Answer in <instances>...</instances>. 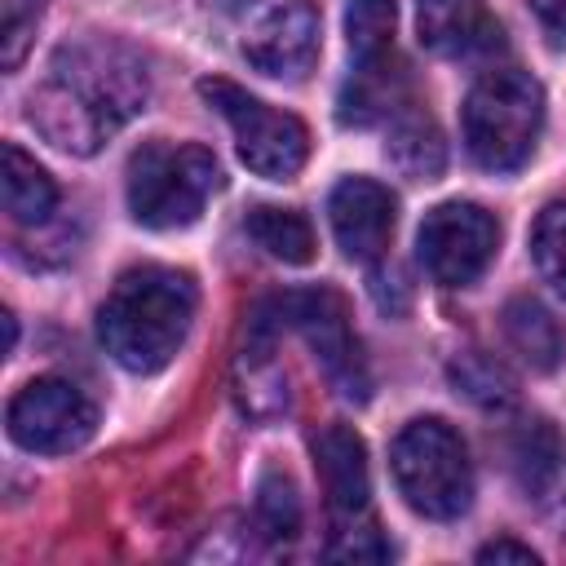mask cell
Listing matches in <instances>:
<instances>
[{"mask_svg": "<svg viewBox=\"0 0 566 566\" xmlns=\"http://www.w3.org/2000/svg\"><path fill=\"white\" fill-rule=\"evenodd\" d=\"M398 199L371 177H345L327 199V221L349 261H376L389 248Z\"/></svg>", "mask_w": 566, "mask_h": 566, "instance_id": "obj_11", "label": "cell"}, {"mask_svg": "<svg viewBox=\"0 0 566 566\" xmlns=\"http://www.w3.org/2000/svg\"><path fill=\"white\" fill-rule=\"evenodd\" d=\"M416 35L438 57L482 62L504 49V27L482 0H416Z\"/></svg>", "mask_w": 566, "mask_h": 566, "instance_id": "obj_12", "label": "cell"}, {"mask_svg": "<svg viewBox=\"0 0 566 566\" xmlns=\"http://www.w3.org/2000/svg\"><path fill=\"white\" fill-rule=\"evenodd\" d=\"M248 234H252V243L265 252V256H274V261H283V265H305V261H314V230H310V221L301 217V212H292V208H252L248 212Z\"/></svg>", "mask_w": 566, "mask_h": 566, "instance_id": "obj_20", "label": "cell"}, {"mask_svg": "<svg viewBox=\"0 0 566 566\" xmlns=\"http://www.w3.org/2000/svg\"><path fill=\"white\" fill-rule=\"evenodd\" d=\"M495 248H500V221L482 203H464V199L438 203L433 212H424L416 230V256L424 274L442 287L473 283L491 265Z\"/></svg>", "mask_w": 566, "mask_h": 566, "instance_id": "obj_9", "label": "cell"}, {"mask_svg": "<svg viewBox=\"0 0 566 566\" xmlns=\"http://www.w3.org/2000/svg\"><path fill=\"white\" fill-rule=\"evenodd\" d=\"M394 0H345V40L354 53V66H380L394 57Z\"/></svg>", "mask_w": 566, "mask_h": 566, "instance_id": "obj_21", "label": "cell"}, {"mask_svg": "<svg viewBox=\"0 0 566 566\" xmlns=\"http://www.w3.org/2000/svg\"><path fill=\"white\" fill-rule=\"evenodd\" d=\"M451 380H455V389H460L464 398H473L478 407H509V402H513V380H509V371H504L495 358L478 354V349H469V354H460V358L451 363Z\"/></svg>", "mask_w": 566, "mask_h": 566, "instance_id": "obj_23", "label": "cell"}, {"mask_svg": "<svg viewBox=\"0 0 566 566\" xmlns=\"http://www.w3.org/2000/svg\"><path fill=\"white\" fill-rule=\"evenodd\" d=\"M40 13H44V0H0V66L4 71H18V62L27 57Z\"/></svg>", "mask_w": 566, "mask_h": 566, "instance_id": "obj_25", "label": "cell"}, {"mask_svg": "<svg viewBox=\"0 0 566 566\" xmlns=\"http://www.w3.org/2000/svg\"><path fill=\"white\" fill-rule=\"evenodd\" d=\"M562 460H566V447L557 438V429L548 420H526L513 429L509 438V469L517 478V486L526 495H544L557 473H562Z\"/></svg>", "mask_w": 566, "mask_h": 566, "instance_id": "obj_17", "label": "cell"}, {"mask_svg": "<svg viewBox=\"0 0 566 566\" xmlns=\"http://www.w3.org/2000/svg\"><path fill=\"white\" fill-rule=\"evenodd\" d=\"M199 93L226 115V124L234 133V146H239V159L256 177L292 181L305 168V159H310V128L296 115L252 97L248 88H239V84H230L221 75L217 80H199Z\"/></svg>", "mask_w": 566, "mask_h": 566, "instance_id": "obj_7", "label": "cell"}, {"mask_svg": "<svg viewBox=\"0 0 566 566\" xmlns=\"http://www.w3.org/2000/svg\"><path fill=\"white\" fill-rule=\"evenodd\" d=\"M385 155H389V164H394L402 177H411V181H433V177L442 172V164H447L442 133H438V124H433L429 115H420V111H402V115L394 119L389 142H385Z\"/></svg>", "mask_w": 566, "mask_h": 566, "instance_id": "obj_19", "label": "cell"}, {"mask_svg": "<svg viewBox=\"0 0 566 566\" xmlns=\"http://www.w3.org/2000/svg\"><path fill=\"white\" fill-rule=\"evenodd\" d=\"M13 340H18V323L13 314H4V354H13Z\"/></svg>", "mask_w": 566, "mask_h": 566, "instance_id": "obj_29", "label": "cell"}, {"mask_svg": "<svg viewBox=\"0 0 566 566\" xmlns=\"http://www.w3.org/2000/svg\"><path fill=\"white\" fill-rule=\"evenodd\" d=\"M256 526L274 544L296 539V531H301V495H296L292 473H283V469H265L261 473V482H256Z\"/></svg>", "mask_w": 566, "mask_h": 566, "instance_id": "obj_22", "label": "cell"}, {"mask_svg": "<svg viewBox=\"0 0 566 566\" xmlns=\"http://www.w3.org/2000/svg\"><path fill=\"white\" fill-rule=\"evenodd\" d=\"M9 438L22 451H40V455H62L75 451L93 438L97 429V411L93 402L62 376H40L31 385H22L4 411Z\"/></svg>", "mask_w": 566, "mask_h": 566, "instance_id": "obj_10", "label": "cell"}, {"mask_svg": "<svg viewBox=\"0 0 566 566\" xmlns=\"http://www.w3.org/2000/svg\"><path fill=\"white\" fill-rule=\"evenodd\" d=\"M239 53L270 80H301L318 57V9L310 0H239Z\"/></svg>", "mask_w": 566, "mask_h": 566, "instance_id": "obj_8", "label": "cell"}, {"mask_svg": "<svg viewBox=\"0 0 566 566\" xmlns=\"http://www.w3.org/2000/svg\"><path fill=\"white\" fill-rule=\"evenodd\" d=\"M0 190H4V212L18 226H40L57 208L53 177L18 142H4L0 146Z\"/></svg>", "mask_w": 566, "mask_h": 566, "instance_id": "obj_16", "label": "cell"}, {"mask_svg": "<svg viewBox=\"0 0 566 566\" xmlns=\"http://www.w3.org/2000/svg\"><path fill=\"white\" fill-rule=\"evenodd\" d=\"M248 327L252 332H270V336L279 327H296L305 336V345L314 349V358H318L323 376L332 380V389L345 402H367L371 376H367V363H363L358 340L349 332L345 301L332 287H296V292L265 296L261 305H252Z\"/></svg>", "mask_w": 566, "mask_h": 566, "instance_id": "obj_5", "label": "cell"}, {"mask_svg": "<svg viewBox=\"0 0 566 566\" xmlns=\"http://www.w3.org/2000/svg\"><path fill=\"white\" fill-rule=\"evenodd\" d=\"M500 327H504V340L509 349L531 367V371H553L562 358H566V332L562 323L531 296H513L500 314Z\"/></svg>", "mask_w": 566, "mask_h": 566, "instance_id": "obj_15", "label": "cell"}, {"mask_svg": "<svg viewBox=\"0 0 566 566\" xmlns=\"http://www.w3.org/2000/svg\"><path fill=\"white\" fill-rule=\"evenodd\" d=\"M389 469L398 482V495L429 522H451L473 504V469L460 433L438 420H411L394 447H389Z\"/></svg>", "mask_w": 566, "mask_h": 566, "instance_id": "obj_6", "label": "cell"}, {"mask_svg": "<svg viewBox=\"0 0 566 566\" xmlns=\"http://www.w3.org/2000/svg\"><path fill=\"white\" fill-rule=\"evenodd\" d=\"M221 190V164L208 146L146 142L128 159V208L150 230H186Z\"/></svg>", "mask_w": 566, "mask_h": 566, "instance_id": "obj_4", "label": "cell"}, {"mask_svg": "<svg viewBox=\"0 0 566 566\" xmlns=\"http://www.w3.org/2000/svg\"><path fill=\"white\" fill-rule=\"evenodd\" d=\"M531 9H535V22H539V31L548 35V44H566V0H531Z\"/></svg>", "mask_w": 566, "mask_h": 566, "instance_id": "obj_27", "label": "cell"}, {"mask_svg": "<svg viewBox=\"0 0 566 566\" xmlns=\"http://www.w3.org/2000/svg\"><path fill=\"white\" fill-rule=\"evenodd\" d=\"M327 557H340V562H385L389 557V544H385V535H380L376 522L340 517L336 522V539L327 544Z\"/></svg>", "mask_w": 566, "mask_h": 566, "instance_id": "obj_26", "label": "cell"}, {"mask_svg": "<svg viewBox=\"0 0 566 566\" xmlns=\"http://www.w3.org/2000/svg\"><path fill=\"white\" fill-rule=\"evenodd\" d=\"M478 562H517V566H535L539 553L531 544H517V539H491L478 548Z\"/></svg>", "mask_w": 566, "mask_h": 566, "instance_id": "obj_28", "label": "cell"}, {"mask_svg": "<svg viewBox=\"0 0 566 566\" xmlns=\"http://www.w3.org/2000/svg\"><path fill=\"white\" fill-rule=\"evenodd\" d=\"M464 150L486 172H513L531 159L544 128V88L517 66L486 71L460 111Z\"/></svg>", "mask_w": 566, "mask_h": 566, "instance_id": "obj_3", "label": "cell"}, {"mask_svg": "<svg viewBox=\"0 0 566 566\" xmlns=\"http://www.w3.org/2000/svg\"><path fill=\"white\" fill-rule=\"evenodd\" d=\"M146 66L124 44L75 40L53 53L44 84L27 102V115L57 150L93 155L146 106Z\"/></svg>", "mask_w": 566, "mask_h": 566, "instance_id": "obj_1", "label": "cell"}, {"mask_svg": "<svg viewBox=\"0 0 566 566\" xmlns=\"http://www.w3.org/2000/svg\"><path fill=\"white\" fill-rule=\"evenodd\" d=\"M195 279L168 265H137L119 274L111 296L97 310V336L106 354L137 376H150L172 363L195 318Z\"/></svg>", "mask_w": 566, "mask_h": 566, "instance_id": "obj_2", "label": "cell"}, {"mask_svg": "<svg viewBox=\"0 0 566 566\" xmlns=\"http://www.w3.org/2000/svg\"><path fill=\"white\" fill-rule=\"evenodd\" d=\"M234 394L252 420H274L287 411V376L274 363V336L248 332L239 358H234Z\"/></svg>", "mask_w": 566, "mask_h": 566, "instance_id": "obj_14", "label": "cell"}, {"mask_svg": "<svg viewBox=\"0 0 566 566\" xmlns=\"http://www.w3.org/2000/svg\"><path fill=\"white\" fill-rule=\"evenodd\" d=\"M531 256H535L539 279H544L557 296H566V203H548V208L535 217Z\"/></svg>", "mask_w": 566, "mask_h": 566, "instance_id": "obj_24", "label": "cell"}, {"mask_svg": "<svg viewBox=\"0 0 566 566\" xmlns=\"http://www.w3.org/2000/svg\"><path fill=\"white\" fill-rule=\"evenodd\" d=\"M398 93H402V71L394 66V57L380 66H354L336 97V119L367 128V124L385 119L389 111H398Z\"/></svg>", "mask_w": 566, "mask_h": 566, "instance_id": "obj_18", "label": "cell"}, {"mask_svg": "<svg viewBox=\"0 0 566 566\" xmlns=\"http://www.w3.org/2000/svg\"><path fill=\"white\" fill-rule=\"evenodd\" d=\"M314 464L323 478L327 509L340 517H363L367 495H371V473H367V447L349 424H327L314 433Z\"/></svg>", "mask_w": 566, "mask_h": 566, "instance_id": "obj_13", "label": "cell"}]
</instances>
